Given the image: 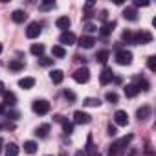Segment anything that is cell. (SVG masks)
<instances>
[{"mask_svg":"<svg viewBox=\"0 0 156 156\" xmlns=\"http://www.w3.org/2000/svg\"><path fill=\"white\" fill-rule=\"evenodd\" d=\"M31 108H33V112H35V114L44 116V114H48V112H50V103H48L46 99H35V101L31 103Z\"/></svg>","mask_w":156,"mask_h":156,"instance_id":"1","label":"cell"},{"mask_svg":"<svg viewBox=\"0 0 156 156\" xmlns=\"http://www.w3.org/2000/svg\"><path fill=\"white\" fill-rule=\"evenodd\" d=\"M88 79H90V70L85 66V68H77L75 72H73V81H77V83H88Z\"/></svg>","mask_w":156,"mask_h":156,"instance_id":"2","label":"cell"},{"mask_svg":"<svg viewBox=\"0 0 156 156\" xmlns=\"http://www.w3.org/2000/svg\"><path fill=\"white\" fill-rule=\"evenodd\" d=\"M116 61H118V64H123V66L130 64V62H132V51H129V50H119V51H116Z\"/></svg>","mask_w":156,"mask_h":156,"instance_id":"3","label":"cell"},{"mask_svg":"<svg viewBox=\"0 0 156 156\" xmlns=\"http://www.w3.org/2000/svg\"><path fill=\"white\" fill-rule=\"evenodd\" d=\"M73 121H75L77 125H88V123L92 121V116L87 114V112H83V110H75V112H73Z\"/></svg>","mask_w":156,"mask_h":156,"instance_id":"4","label":"cell"},{"mask_svg":"<svg viewBox=\"0 0 156 156\" xmlns=\"http://www.w3.org/2000/svg\"><path fill=\"white\" fill-rule=\"evenodd\" d=\"M41 24L39 22H30L28 24V30H26V37L28 39H37L39 35H41Z\"/></svg>","mask_w":156,"mask_h":156,"instance_id":"5","label":"cell"},{"mask_svg":"<svg viewBox=\"0 0 156 156\" xmlns=\"http://www.w3.org/2000/svg\"><path fill=\"white\" fill-rule=\"evenodd\" d=\"M152 41V35L149 31H138L134 35V44H149Z\"/></svg>","mask_w":156,"mask_h":156,"instance_id":"6","label":"cell"},{"mask_svg":"<svg viewBox=\"0 0 156 156\" xmlns=\"http://www.w3.org/2000/svg\"><path fill=\"white\" fill-rule=\"evenodd\" d=\"M59 42L62 46H72V44H75V35L72 31H62L61 37H59Z\"/></svg>","mask_w":156,"mask_h":156,"instance_id":"7","label":"cell"},{"mask_svg":"<svg viewBox=\"0 0 156 156\" xmlns=\"http://www.w3.org/2000/svg\"><path fill=\"white\" fill-rule=\"evenodd\" d=\"M114 121H116V125L125 127V125L129 123V114H127L125 110H116V112H114Z\"/></svg>","mask_w":156,"mask_h":156,"instance_id":"8","label":"cell"},{"mask_svg":"<svg viewBox=\"0 0 156 156\" xmlns=\"http://www.w3.org/2000/svg\"><path fill=\"white\" fill-rule=\"evenodd\" d=\"M112 79H114L112 68H103V72H101V75H99V83H101V85H108Z\"/></svg>","mask_w":156,"mask_h":156,"instance_id":"9","label":"cell"},{"mask_svg":"<svg viewBox=\"0 0 156 156\" xmlns=\"http://www.w3.org/2000/svg\"><path fill=\"white\" fill-rule=\"evenodd\" d=\"M11 19H13V22L22 24V22L28 19V15H26V11H22V9H15V11L11 13Z\"/></svg>","mask_w":156,"mask_h":156,"instance_id":"10","label":"cell"},{"mask_svg":"<svg viewBox=\"0 0 156 156\" xmlns=\"http://www.w3.org/2000/svg\"><path fill=\"white\" fill-rule=\"evenodd\" d=\"M114 28H116V22L112 20V22H105L101 28H99V33L103 35V37H108L112 31H114Z\"/></svg>","mask_w":156,"mask_h":156,"instance_id":"11","label":"cell"},{"mask_svg":"<svg viewBox=\"0 0 156 156\" xmlns=\"http://www.w3.org/2000/svg\"><path fill=\"white\" fill-rule=\"evenodd\" d=\"M94 44H96V39L90 37V35H83V37L79 39V46H81V48H87V50H88V48H92Z\"/></svg>","mask_w":156,"mask_h":156,"instance_id":"12","label":"cell"},{"mask_svg":"<svg viewBox=\"0 0 156 156\" xmlns=\"http://www.w3.org/2000/svg\"><path fill=\"white\" fill-rule=\"evenodd\" d=\"M50 79H51L55 85H61V83H62V79H64L62 70H51V72H50Z\"/></svg>","mask_w":156,"mask_h":156,"instance_id":"13","label":"cell"},{"mask_svg":"<svg viewBox=\"0 0 156 156\" xmlns=\"http://www.w3.org/2000/svg\"><path fill=\"white\" fill-rule=\"evenodd\" d=\"M19 87H20L22 90H30V88L35 87V79H33V77H24V79L19 81Z\"/></svg>","mask_w":156,"mask_h":156,"instance_id":"14","label":"cell"},{"mask_svg":"<svg viewBox=\"0 0 156 156\" xmlns=\"http://www.w3.org/2000/svg\"><path fill=\"white\" fill-rule=\"evenodd\" d=\"M70 19L68 17H59L57 20H55V26L59 28V30H64V31H68V28H70Z\"/></svg>","mask_w":156,"mask_h":156,"instance_id":"15","label":"cell"},{"mask_svg":"<svg viewBox=\"0 0 156 156\" xmlns=\"http://www.w3.org/2000/svg\"><path fill=\"white\" fill-rule=\"evenodd\" d=\"M138 94H140V90H138V87H136L134 83H130V85L125 87V96H127V98H134V96H138Z\"/></svg>","mask_w":156,"mask_h":156,"instance_id":"16","label":"cell"},{"mask_svg":"<svg viewBox=\"0 0 156 156\" xmlns=\"http://www.w3.org/2000/svg\"><path fill=\"white\" fill-rule=\"evenodd\" d=\"M15 103H17V96H15L13 92H4V105L13 107Z\"/></svg>","mask_w":156,"mask_h":156,"instance_id":"17","label":"cell"},{"mask_svg":"<svg viewBox=\"0 0 156 156\" xmlns=\"http://www.w3.org/2000/svg\"><path fill=\"white\" fill-rule=\"evenodd\" d=\"M123 17H125L127 20H136V19H138V13H136L134 8H125V9H123Z\"/></svg>","mask_w":156,"mask_h":156,"instance_id":"18","label":"cell"},{"mask_svg":"<svg viewBox=\"0 0 156 156\" xmlns=\"http://www.w3.org/2000/svg\"><path fill=\"white\" fill-rule=\"evenodd\" d=\"M108 57H110V51H108V50H99V51L96 53V59H98L101 64H105V62L108 61Z\"/></svg>","mask_w":156,"mask_h":156,"instance_id":"19","label":"cell"},{"mask_svg":"<svg viewBox=\"0 0 156 156\" xmlns=\"http://www.w3.org/2000/svg\"><path fill=\"white\" fill-rule=\"evenodd\" d=\"M136 116H138L140 121H143V119H147V118L151 116V108H149V107H141V108H138Z\"/></svg>","mask_w":156,"mask_h":156,"instance_id":"20","label":"cell"},{"mask_svg":"<svg viewBox=\"0 0 156 156\" xmlns=\"http://www.w3.org/2000/svg\"><path fill=\"white\" fill-rule=\"evenodd\" d=\"M48 132H50V125H46V123L35 129V136H39V138H46Z\"/></svg>","mask_w":156,"mask_h":156,"instance_id":"21","label":"cell"},{"mask_svg":"<svg viewBox=\"0 0 156 156\" xmlns=\"http://www.w3.org/2000/svg\"><path fill=\"white\" fill-rule=\"evenodd\" d=\"M37 147L39 145L35 141H31V140L30 141H24V152H28V154H35L37 152Z\"/></svg>","mask_w":156,"mask_h":156,"instance_id":"22","label":"cell"},{"mask_svg":"<svg viewBox=\"0 0 156 156\" xmlns=\"http://www.w3.org/2000/svg\"><path fill=\"white\" fill-rule=\"evenodd\" d=\"M6 156H19V145L8 143L6 145Z\"/></svg>","mask_w":156,"mask_h":156,"instance_id":"23","label":"cell"},{"mask_svg":"<svg viewBox=\"0 0 156 156\" xmlns=\"http://www.w3.org/2000/svg\"><path fill=\"white\" fill-rule=\"evenodd\" d=\"M51 55L57 57V59H62V57L66 55V50H64L62 46H53V48H51Z\"/></svg>","mask_w":156,"mask_h":156,"instance_id":"24","label":"cell"},{"mask_svg":"<svg viewBox=\"0 0 156 156\" xmlns=\"http://www.w3.org/2000/svg\"><path fill=\"white\" fill-rule=\"evenodd\" d=\"M9 70H13V72L24 70V61H20V59H15V61H11V62H9Z\"/></svg>","mask_w":156,"mask_h":156,"instance_id":"25","label":"cell"},{"mask_svg":"<svg viewBox=\"0 0 156 156\" xmlns=\"http://www.w3.org/2000/svg\"><path fill=\"white\" fill-rule=\"evenodd\" d=\"M83 105L85 107H99L101 99L99 98H87V99H83Z\"/></svg>","mask_w":156,"mask_h":156,"instance_id":"26","label":"cell"},{"mask_svg":"<svg viewBox=\"0 0 156 156\" xmlns=\"http://www.w3.org/2000/svg\"><path fill=\"white\" fill-rule=\"evenodd\" d=\"M33 55H37V57H42V53H44V46L42 44H31V50H30Z\"/></svg>","mask_w":156,"mask_h":156,"instance_id":"27","label":"cell"},{"mask_svg":"<svg viewBox=\"0 0 156 156\" xmlns=\"http://www.w3.org/2000/svg\"><path fill=\"white\" fill-rule=\"evenodd\" d=\"M121 39H123L127 44H134V33H132V31H129V30H127V31H123Z\"/></svg>","mask_w":156,"mask_h":156,"instance_id":"28","label":"cell"},{"mask_svg":"<svg viewBox=\"0 0 156 156\" xmlns=\"http://www.w3.org/2000/svg\"><path fill=\"white\" fill-rule=\"evenodd\" d=\"M61 123H62V130H64V134H72V132H73V123H70L68 119H62Z\"/></svg>","mask_w":156,"mask_h":156,"instance_id":"29","label":"cell"},{"mask_svg":"<svg viewBox=\"0 0 156 156\" xmlns=\"http://www.w3.org/2000/svg\"><path fill=\"white\" fill-rule=\"evenodd\" d=\"M136 87H138V90H149V83L145 81V79H140V77H138V79H136V83H134Z\"/></svg>","mask_w":156,"mask_h":156,"instance_id":"30","label":"cell"},{"mask_svg":"<svg viewBox=\"0 0 156 156\" xmlns=\"http://www.w3.org/2000/svg\"><path fill=\"white\" fill-rule=\"evenodd\" d=\"M147 66H149L151 72H156V57H154V55H151V57L147 59Z\"/></svg>","mask_w":156,"mask_h":156,"instance_id":"31","label":"cell"},{"mask_svg":"<svg viewBox=\"0 0 156 156\" xmlns=\"http://www.w3.org/2000/svg\"><path fill=\"white\" fill-rule=\"evenodd\" d=\"M39 8H41L42 11H46V9H53V8H55V2H53V0H50V2H42Z\"/></svg>","mask_w":156,"mask_h":156,"instance_id":"32","label":"cell"},{"mask_svg":"<svg viewBox=\"0 0 156 156\" xmlns=\"http://www.w3.org/2000/svg\"><path fill=\"white\" fill-rule=\"evenodd\" d=\"M105 99H107V101H110V103H118V94H116V92H107Z\"/></svg>","mask_w":156,"mask_h":156,"instance_id":"33","label":"cell"},{"mask_svg":"<svg viewBox=\"0 0 156 156\" xmlns=\"http://www.w3.org/2000/svg\"><path fill=\"white\" fill-rule=\"evenodd\" d=\"M39 64L50 66V64H53V59H50V57H41V59H39Z\"/></svg>","mask_w":156,"mask_h":156,"instance_id":"34","label":"cell"},{"mask_svg":"<svg viewBox=\"0 0 156 156\" xmlns=\"http://www.w3.org/2000/svg\"><path fill=\"white\" fill-rule=\"evenodd\" d=\"M64 98L70 99V101H75V94H73L72 90H64Z\"/></svg>","mask_w":156,"mask_h":156,"instance_id":"35","label":"cell"},{"mask_svg":"<svg viewBox=\"0 0 156 156\" xmlns=\"http://www.w3.org/2000/svg\"><path fill=\"white\" fill-rule=\"evenodd\" d=\"M85 30H87V31H88V33H94V31H98V28H96V26H94V24H90V22H88V24H87V26H85Z\"/></svg>","mask_w":156,"mask_h":156,"instance_id":"36","label":"cell"},{"mask_svg":"<svg viewBox=\"0 0 156 156\" xmlns=\"http://www.w3.org/2000/svg\"><path fill=\"white\" fill-rule=\"evenodd\" d=\"M140 6H141V8H147V6H149V2H141V0H136V2H134V9H136V8H140Z\"/></svg>","mask_w":156,"mask_h":156,"instance_id":"37","label":"cell"},{"mask_svg":"<svg viewBox=\"0 0 156 156\" xmlns=\"http://www.w3.org/2000/svg\"><path fill=\"white\" fill-rule=\"evenodd\" d=\"M118 134V129L114 125H108V136H116Z\"/></svg>","mask_w":156,"mask_h":156,"instance_id":"38","label":"cell"},{"mask_svg":"<svg viewBox=\"0 0 156 156\" xmlns=\"http://www.w3.org/2000/svg\"><path fill=\"white\" fill-rule=\"evenodd\" d=\"M107 15H108V13H107V11L103 9V11H101V13H99L98 17H99V20H107Z\"/></svg>","mask_w":156,"mask_h":156,"instance_id":"39","label":"cell"},{"mask_svg":"<svg viewBox=\"0 0 156 156\" xmlns=\"http://www.w3.org/2000/svg\"><path fill=\"white\" fill-rule=\"evenodd\" d=\"M87 156H101V154H99V152H98V151L94 149V151H90V152H87Z\"/></svg>","mask_w":156,"mask_h":156,"instance_id":"40","label":"cell"},{"mask_svg":"<svg viewBox=\"0 0 156 156\" xmlns=\"http://www.w3.org/2000/svg\"><path fill=\"white\" fill-rule=\"evenodd\" d=\"M4 92H6V90H4V83L0 81V96H4Z\"/></svg>","mask_w":156,"mask_h":156,"instance_id":"41","label":"cell"},{"mask_svg":"<svg viewBox=\"0 0 156 156\" xmlns=\"http://www.w3.org/2000/svg\"><path fill=\"white\" fill-rule=\"evenodd\" d=\"M2 145H4V141H2V138H0V149H2Z\"/></svg>","mask_w":156,"mask_h":156,"instance_id":"42","label":"cell"},{"mask_svg":"<svg viewBox=\"0 0 156 156\" xmlns=\"http://www.w3.org/2000/svg\"><path fill=\"white\" fill-rule=\"evenodd\" d=\"M2 112H4V107H0V114H2Z\"/></svg>","mask_w":156,"mask_h":156,"instance_id":"43","label":"cell"},{"mask_svg":"<svg viewBox=\"0 0 156 156\" xmlns=\"http://www.w3.org/2000/svg\"><path fill=\"white\" fill-rule=\"evenodd\" d=\"M0 53H2V44H0Z\"/></svg>","mask_w":156,"mask_h":156,"instance_id":"44","label":"cell"}]
</instances>
